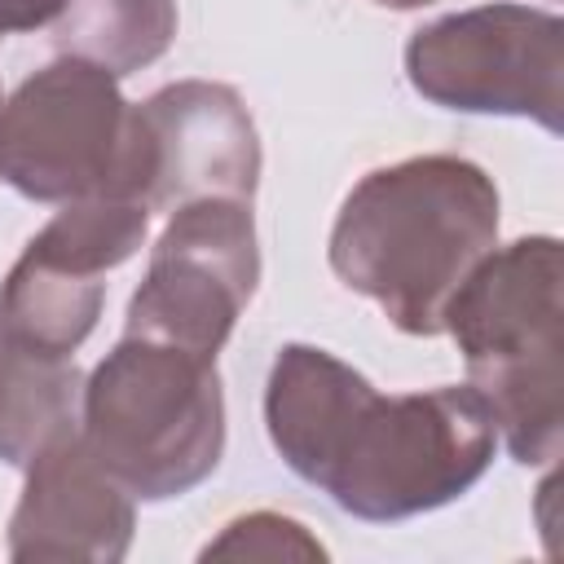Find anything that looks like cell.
<instances>
[{
    "mask_svg": "<svg viewBox=\"0 0 564 564\" xmlns=\"http://www.w3.org/2000/svg\"><path fill=\"white\" fill-rule=\"evenodd\" d=\"M278 458L339 511L388 524L463 498L494 463L498 427L471 383L383 397L317 344H282L264 383Z\"/></svg>",
    "mask_w": 564,
    "mask_h": 564,
    "instance_id": "cell-1",
    "label": "cell"
},
{
    "mask_svg": "<svg viewBox=\"0 0 564 564\" xmlns=\"http://www.w3.org/2000/svg\"><path fill=\"white\" fill-rule=\"evenodd\" d=\"M498 185L458 154L366 172L339 203L326 260L405 335H445V304L498 247Z\"/></svg>",
    "mask_w": 564,
    "mask_h": 564,
    "instance_id": "cell-2",
    "label": "cell"
},
{
    "mask_svg": "<svg viewBox=\"0 0 564 564\" xmlns=\"http://www.w3.org/2000/svg\"><path fill=\"white\" fill-rule=\"evenodd\" d=\"M564 260L560 238L533 234L494 247L445 304V335L467 383L494 414L498 441L524 467L564 445Z\"/></svg>",
    "mask_w": 564,
    "mask_h": 564,
    "instance_id": "cell-3",
    "label": "cell"
},
{
    "mask_svg": "<svg viewBox=\"0 0 564 564\" xmlns=\"http://www.w3.org/2000/svg\"><path fill=\"white\" fill-rule=\"evenodd\" d=\"M79 436L141 502L203 485L225 454V388L216 357L123 335L84 379Z\"/></svg>",
    "mask_w": 564,
    "mask_h": 564,
    "instance_id": "cell-4",
    "label": "cell"
},
{
    "mask_svg": "<svg viewBox=\"0 0 564 564\" xmlns=\"http://www.w3.org/2000/svg\"><path fill=\"white\" fill-rule=\"evenodd\" d=\"M0 181L31 203H145L150 145L119 79L79 57H53L18 84L0 115Z\"/></svg>",
    "mask_w": 564,
    "mask_h": 564,
    "instance_id": "cell-5",
    "label": "cell"
},
{
    "mask_svg": "<svg viewBox=\"0 0 564 564\" xmlns=\"http://www.w3.org/2000/svg\"><path fill=\"white\" fill-rule=\"evenodd\" d=\"M410 88L458 115L533 119L564 128V22L533 4H476L405 40Z\"/></svg>",
    "mask_w": 564,
    "mask_h": 564,
    "instance_id": "cell-6",
    "label": "cell"
},
{
    "mask_svg": "<svg viewBox=\"0 0 564 564\" xmlns=\"http://www.w3.org/2000/svg\"><path fill=\"white\" fill-rule=\"evenodd\" d=\"M260 282V238L251 203L194 198L167 212L150 269L128 300L123 335L216 357Z\"/></svg>",
    "mask_w": 564,
    "mask_h": 564,
    "instance_id": "cell-7",
    "label": "cell"
},
{
    "mask_svg": "<svg viewBox=\"0 0 564 564\" xmlns=\"http://www.w3.org/2000/svg\"><path fill=\"white\" fill-rule=\"evenodd\" d=\"M137 110L150 145V212H176L194 198H256L260 132L229 84L176 79Z\"/></svg>",
    "mask_w": 564,
    "mask_h": 564,
    "instance_id": "cell-8",
    "label": "cell"
},
{
    "mask_svg": "<svg viewBox=\"0 0 564 564\" xmlns=\"http://www.w3.org/2000/svg\"><path fill=\"white\" fill-rule=\"evenodd\" d=\"M137 498L93 458L79 432L53 441L26 463L22 498L9 516V555L119 564L132 546Z\"/></svg>",
    "mask_w": 564,
    "mask_h": 564,
    "instance_id": "cell-9",
    "label": "cell"
},
{
    "mask_svg": "<svg viewBox=\"0 0 564 564\" xmlns=\"http://www.w3.org/2000/svg\"><path fill=\"white\" fill-rule=\"evenodd\" d=\"M101 304V278L62 269L22 247V256L0 282V339L44 357H75V348L93 335Z\"/></svg>",
    "mask_w": 564,
    "mask_h": 564,
    "instance_id": "cell-10",
    "label": "cell"
},
{
    "mask_svg": "<svg viewBox=\"0 0 564 564\" xmlns=\"http://www.w3.org/2000/svg\"><path fill=\"white\" fill-rule=\"evenodd\" d=\"M84 375L70 357H44L0 339V463L26 467L53 441L79 432Z\"/></svg>",
    "mask_w": 564,
    "mask_h": 564,
    "instance_id": "cell-11",
    "label": "cell"
},
{
    "mask_svg": "<svg viewBox=\"0 0 564 564\" xmlns=\"http://www.w3.org/2000/svg\"><path fill=\"white\" fill-rule=\"evenodd\" d=\"M176 26V0H66L53 22V44L57 53L123 79L159 62L172 48Z\"/></svg>",
    "mask_w": 564,
    "mask_h": 564,
    "instance_id": "cell-12",
    "label": "cell"
},
{
    "mask_svg": "<svg viewBox=\"0 0 564 564\" xmlns=\"http://www.w3.org/2000/svg\"><path fill=\"white\" fill-rule=\"evenodd\" d=\"M145 229H150V207L137 198H75L62 203V212L26 247L62 269L106 278L110 269H119L141 251Z\"/></svg>",
    "mask_w": 564,
    "mask_h": 564,
    "instance_id": "cell-13",
    "label": "cell"
},
{
    "mask_svg": "<svg viewBox=\"0 0 564 564\" xmlns=\"http://www.w3.org/2000/svg\"><path fill=\"white\" fill-rule=\"evenodd\" d=\"M322 560L326 546L291 516L278 511H251L225 524L216 542L203 546V560Z\"/></svg>",
    "mask_w": 564,
    "mask_h": 564,
    "instance_id": "cell-14",
    "label": "cell"
},
{
    "mask_svg": "<svg viewBox=\"0 0 564 564\" xmlns=\"http://www.w3.org/2000/svg\"><path fill=\"white\" fill-rule=\"evenodd\" d=\"M62 9H66V0H0V40L13 31L53 26Z\"/></svg>",
    "mask_w": 564,
    "mask_h": 564,
    "instance_id": "cell-15",
    "label": "cell"
},
{
    "mask_svg": "<svg viewBox=\"0 0 564 564\" xmlns=\"http://www.w3.org/2000/svg\"><path fill=\"white\" fill-rule=\"evenodd\" d=\"M375 4H383V9H423L432 0H375Z\"/></svg>",
    "mask_w": 564,
    "mask_h": 564,
    "instance_id": "cell-16",
    "label": "cell"
},
{
    "mask_svg": "<svg viewBox=\"0 0 564 564\" xmlns=\"http://www.w3.org/2000/svg\"><path fill=\"white\" fill-rule=\"evenodd\" d=\"M0 115H4V101H0Z\"/></svg>",
    "mask_w": 564,
    "mask_h": 564,
    "instance_id": "cell-17",
    "label": "cell"
}]
</instances>
